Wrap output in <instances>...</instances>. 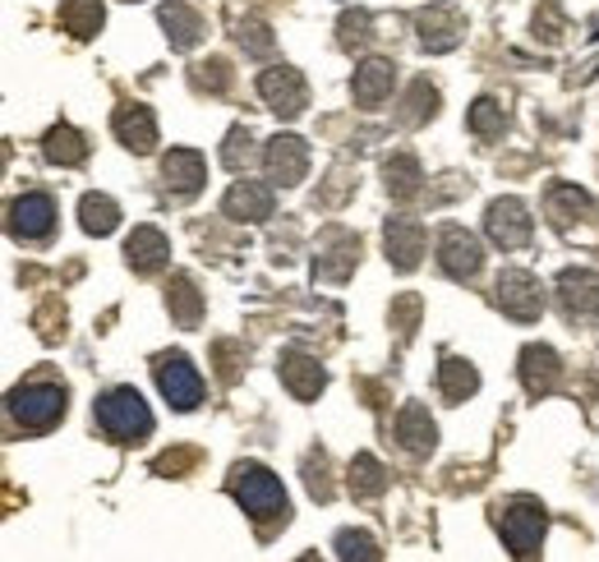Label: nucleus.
I'll list each match as a JSON object with an SVG mask.
<instances>
[{"mask_svg": "<svg viewBox=\"0 0 599 562\" xmlns=\"http://www.w3.org/2000/svg\"><path fill=\"white\" fill-rule=\"evenodd\" d=\"M227 489H231V498H235L240 507H245L258 526L286 521V489H281V480L273 475L268 466H258V461H240V466L231 470Z\"/></svg>", "mask_w": 599, "mask_h": 562, "instance_id": "obj_1", "label": "nucleus"}, {"mask_svg": "<svg viewBox=\"0 0 599 562\" xmlns=\"http://www.w3.org/2000/svg\"><path fill=\"white\" fill-rule=\"evenodd\" d=\"M93 420L111 443H143L152 434V411L135 388H111L93 401Z\"/></svg>", "mask_w": 599, "mask_h": 562, "instance_id": "obj_2", "label": "nucleus"}, {"mask_svg": "<svg viewBox=\"0 0 599 562\" xmlns=\"http://www.w3.org/2000/svg\"><path fill=\"white\" fill-rule=\"evenodd\" d=\"M544 530H549V516L535 498H512L507 507H498V535L517 558H535L544 544Z\"/></svg>", "mask_w": 599, "mask_h": 562, "instance_id": "obj_3", "label": "nucleus"}, {"mask_svg": "<svg viewBox=\"0 0 599 562\" xmlns=\"http://www.w3.org/2000/svg\"><path fill=\"white\" fill-rule=\"evenodd\" d=\"M65 388L60 383H24L10 392V415L14 424H24L33 434H47L65 420Z\"/></svg>", "mask_w": 599, "mask_h": 562, "instance_id": "obj_4", "label": "nucleus"}, {"mask_svg": "<svg viewBox=\"0 0 599 562\" xmlns=\"http://www.w3.org/2000/svg\"><path fill=\"white\" fill-rule=\"evenodd\" d=\"M152 378H158V392L166 397L171 411H194L198 401H204V378H198V369L189 365V355H181V351L158 355Z\"/></svg>", "mask_w": 599, "mask_h": 562, "instance_id": "obj_5", "label": "nucleus"}, {"mask_svg": "<svg viewBox=\"0 0 599 562\" xmlns=\"http://www.w3.org/2000/svg\"><path fill=\"white\" fill-rule=\"evenodd\" d=\"M494 300H498V309L507 313V319H517V323H535L540 313H544V290H540V282L530 277V273H521V267H507V273H498Z\"/></svg>", "mask_w": 599, "mask_h": 562, "instance_id": "obj_6", "label": "nucleus"}, {"mask_svg": "<svg viewBox=\"0 0 599 562\" xmlns=\"http://www.w3.org/2000/svg\"><path fill=\"white\" fill-rule=\"evenodd\" d=\"M484 231L498 250H526L530 236H535V217L521 198H494L489 204V217H484Z\"/></svg>", "mask_w": 599, "mask_h": 562, "instance_id": "obj_7", "label": "nucleus"}, {"mask_svg": "<svg viewBox=\"0 0 599 562\" xmlns=\"http://www.w3.org/2000/svg\"><path fill=\"white\" fill-rule=\"evenodd\" d=\"M258 98L268 102V111L291 121L309 106V83L300 70H291V65H273V70L258 74Z\"/></svg>", "mask_w": 599, "mask_h": 562, "instance_id": "obj_8", "label": "nucleus"}, {"mask_svg": "<svg viewBox=\"0 0 599 562\" xmlns=\"http://www.w3.org/2000/svg\"><path fill=\"white\" fill-rule=\"evenodd\" d=\"M56 231V204H51V194H19L14 204H10V236L14 240H47Z\"/></svg>", "mask_w": 599, "mask_h": 562, "instance_id": "obj_9", "label": "nucleus"}, {"mask_svg": "<svg viewBox=\"0 0 599 562\" xmlns=\"http://www.w3.org/2000/svg\"><path fill=\"white\" fill-rule=\"evenodd\" d=\"M480 263H484V254H480V240L471 236V231H461V227H448L438 236V267L448 273L452 282H471L475 273H480Z\"/></svg>", "mask_w": 599, "mask_h": 562, "instance_id": "obj_10", "label": "nucleus"}, {"mask_svg": "<svg viewBox=\"0 0 599 562\" xmlns=\"http://www.w3.org/2000/svg\"><path fill=\"white\" fill-rule=\"evenodd\" d=\"M355 263H360V236L332 227V231L323 236L319 259H314V277H323V282H346V277L355 273Z\"/></svg>", "mask_w": 599, "mask_h": 562, "instance_id": "obj_11", "label": "nucleus"}, {"mask_svg": "<svg viewBox=\"0 0 599 562\" xmlns=\"http://www.w3.org/2000/svg\"><path fill=\"white\" fill-rule=\"evenodd\" d=\"M383 244H388V263L396 273H415L419 259H425V227L415 217H392L383 231Z\"/></svg>", "mask_w": 599, "mask_h": 562, "instance_id": "obj_12", "label": "nucleus"}, {"mask_svg": "<svg viewBox=\"0 0 599 562\" xmlns=\"http://www.w3.org/2000/svg\"><path fill=\"white\" fill-rule=\"evenodd\" d=\"M263 167H268V175L277 185H300L304 171H309V144L296 139V134H277L268 144V152H263Z\"/></svg>", "mask_w": 599, "mask_h": 562, "instance_id": "obj_13", "label": "nucleus"}, {"mask_svg": "<svg viewBox=\"0 0 599 562\" xmlns=\"http://www.w3.org/2000/svg\"><path fill=\"white\" fill-rule=\"evenodd\" d=\"M221 213L231 221H245V227H258V221L273 217V190L258 185V180H240V185H231L227 198H221Z\"/></svg>", "mask_w": 599, "mask_h": 562, "instance_id": "obj_14", "label": "nucleus"}, {"mask_svg": "<svg viewBox=\"0 0 599 562\" xmlns=\"http://www.w3.org/2000/svg\"><path fill=\"white\" fill-rule=\"evenodd\" d=\"M162 180H166V190L171 194H198L204 190V180H208V162H204V152H194V148H171L162 157Z\"/></svg>", "mask_w": 599, "mask_h": 562, "instance_id": "obj_15", "label": "nucleus"}, {"mask_svg": "<svg viewBox=\"0 0 599 562\" xmlns=\"http://www.w3.org/2000/svg\"><path fill=\"white\" fill-rule=\"evenodd\" d=\"M277 374H281L286 392H291L296 401H314L323 392V383H327V374H323L319 359L314 355H300V351H286L277 359Z\"/></svg>", "mask_w": 599, "mask_h": 562, "instance_id": "obj_16", "label": "nucleus"}, {"mask_svg": "<svg viewBox=\"0 0 599 562\" xmlns=\"http://www.w3.org/2000/svg\"><path fill=\"white\" fill-rule=\"evenodd\" d=\"M111 129H116V139H120L129 152H152V148H158V116H152L148 106H139V102L116 106Z\"/></svg>", "mask_w": 599, "mask_h": 562, "instance_id": "obj_17", "label": "nucleus"}, {"mask_svg": "<svg viewBox=\"0 0 599 562\" xmlns=\"http://www.w3.org/2000/svg\"><path fill=\"white\" fill-rule=\"evenodd\" d=\"M558 378H563V365L549 346H526L521 351V383H526L530 397H549L553 388H558Z\"/></svg>", "mask_w": 599, "mask_h": 562, "instance_id": "obj_18", "label": "nucleus"}, {"mask_svg": "<svg viewBox=\"0 0 599 562\" xmlns=\"http://www.w3.org/2000/svg\"><path fill=\"white\" fill-rule=\"evenodd\" d=\"M392 83H396L392 60H365L360 70H355V79H350V98L360 106H383L392 98Z\"/></svg>", "mask_w": 599, "mask_h": 562, "instance_id": "obj_19", "label": "nucleus"}, {"mask_svg": "<svg viewBox=\"0 0 599 562\" xmlns=\"http://www.w3.org/2000/svg\"><path fill=\"white\" fill-rule=\"evenodd\" d=\"M461 37H465V24L452 5H434L419 14V42H425L429 51H452Z\"/></svg>", "mask_w": 599, "mask_h": 562, "instance_id": "obj_20", "label": "nucleus"}, {"mask_svg": "<svg viewBox=\"0 0 599 562\" xmlns=\"http://www.w3.org/2000/svg\"><path fill=\"white\" fill-rule=\"evenodd\" d=\"M125 259L135 273H158L171 259V240L158 231V227H135V236L125 240Z\"/></svg>", "mask_w": 599, "mask_h": 562, "instance_id": "obj_21", "label": "nucleus"}, {"mask_svg": "<svg viewBox=\"0 0 599 562\" xmlns=\"http://www.w3.org/2000/svg\"><path fill=\"white\" fill-rule=\"evenodd\" d=\"M558 300H563V313L567 319H586V313L599 309V282L590 273H563L558 277Z\"/></svg>", "mask_w": 599, "mask_h": 562, "instance_id": "obj_22", "label": "nucleus"}, {"mask_svg": "<svg viewBox=\"0 0 599 562\" xmlns=\"http://www.w3.org/2000/svg\"><path fill=\"white\" fill-rule=\"evenodd\" d=\"M396 438H402L415 457H425L434 452V443H438V429H434V420H429V406H419V401H411V406H402V415H396Z\"/></svg>", "mask_w": 599, "mask_h": 562, "instance_id": "obj_23", "label": "nucleus"}, {"mask_svg": "<svg viewBox=\"0 0 599 562\" xmlns=\"http://www.w3.org/2000/svg\"><path fill=\"white\" fill-rule=\"evenodd\" d=\"M158 19H162V28H166V37H171L175 51H189V47H198V37H204V19H198V10L181 5V0L162 5Z\"/></svg>", "mask_w": 599, "mask_h": 562, "instance_id": "obj_24", "label": "nucleus"}, {"mask_svg": "<svg viewBox=\"0 0 599 562\" xmlns=\"http://www.w3.org/2000/svg\"><path fill=\"white\" fill-rule=\"evenodd\" d=\"M166 309L181 328H198L204 323V290H198L189 277H171L166 282Z\"/></svg>", "mask_w": 599, "mask_h": 562, "instance_id": "obj_25", "label": "nucleus"}, {"mask_svg": "<svg viewBox=\"0 0 599 562\" xmlns=\"http://www.w3.org/2000/svg\"><path fill=\"white\" fill-rule=\"evenodd\" d=\"M544 213L553 217V227H572V221L590 217V198H586V190H576V185H549Z\"/></svg>", "mask_w": 599, "mask_h": 562, "instance_id": "obj_26", "label": "nucleus"}, {"mask_svg": "<svg viewBox=\"0 0 599 562\" xmlns=\"http://www.w3.org/2000/svg\"><path fill=\"white\" fill-rule=\"evenodd\" d=\"M42 152H47V162H56V167H83L88 139L70 125H56V129H47V139H42Z\"/></svg>", "mask_w": 599, "mask_h": 562, "instance_id": "obj_27", "label": "nucleus"}, {"mask_svg": "<svg viewBox=\"0 0 599 562\" xmlns=\"http://www.w3.org/2000/svg\"><path fill=\"white\" fill-rule=\"evenodd\" d=\"M438 392L452 401H465V397H475L480 392V374L465 365V359H457V355H442V365H438Z\"/></svg>", "mask_w": 599, "mask_h": 562, "instance_id": "obj_28", "label": "nucleus"}, {"mask_svg": "<svg viewBox=\"0 0 599 562\" xmlns=\"http://www.w3.org/2000/svg\"><path fill=\"white\" fill-rule=\"evenodd\" d=\"M79 227L88 236H111L120 227V208H116V198H106V194H83V204H79Z\"/></svg>", "mask_w": 599, "mask_h": 562, "instance_id": "obj_29", "label": "nucleus"}, {"mask_svg": "<svg viewBox=\"0 0 599 562\" xmlns=\"http://www.w3.org/2000/svg\"><path fill=\"white\" fill-rule=\"evenodd\" d=\"M350 493H355V498H379V493L388 489V470H383V461L379 457H355L350 461Z\"/></svg>", "mask_w": 599, "mask_h": 562, "instance_id": "obj_30", "label": "nucleus"}, {"mask_svg": "<svg viewBox=\"0 0 599 562\" xmlns=\"http://www.w3.org/2000/svg\"><path fill=\"white\" fill-rule=\"evenodd\" d=\"M383 175H388V190L396 194V198H415L419 194V162H415V152H392L388 157V167H383Z\"/></svg>", "mask_w": 599, "mask_h": 562, "instance_id": "obj_31", "label": "nucleus"}, {"mask_svg": "<svg viewBox=\"0 0 599 562\" xmlns=\"http://www.w3.org/2000/svg\"><path fill=\"white\" fill-rule=\"evenodd\" d=\"M60 24H65V33H74V37H93L102 28V0H65Z\"/></svg>", "mask_w": 599, "mask_h": 562, "instance_id": "obj_32", "label": "nucleus"}, {"mask_svg": "<svg viewBox=\"0 0 599 562\" xmlns=\"http://www.w3.org/2000/svg\"><path fill=\"white\" fill-rule=\"evenodd\" d=\"M434 111H438V93L429 88V79H415V83H411V93H406V102H402V111H396V121L415 129V125L434 121Z\"/></svg>", "mask_w": 599, "mask_h": 562, "instance_id": "obj_33", "label": "nucleus"}, {"mask_svg": "<svg viewBox=\"0 0 599 562\" xmlns=\"http://www.w3.org/2000/svg\"><path fill=\"white\" fill-rule=\"evenodd\" d=\"M503 125H507V111L494 98H480L471 106V134H480V139H498Z\"/></svg>", "mask_w": 599, "mask_h": 562, "instance_id": "obj_34", "label": "nucleus"}, {"mask_svg": "<svg viewBox=\"0 0 599 562\" xmlns=\"http://www.w3.org/2000/svg\"><path fill=\"white\" fill-rule=\"evenodd\" d=\"M221 162H227V171H235V175L245 171V167L254 162V134L235 125V129L227 134V148H221Z\"/></svg>", "mask_w": 599, "mask_h": 562, "instance_id": "obj_35", "label": "nucleus"}, {"mask_svg": "<svg viewBox=\"0 0 599 562\" xmlns=\"http://www.w3.org/2000/svg\"><path fill=\"white\" fill-rule=\"evenodd\" d=\"M194 88L198 93H227L231 88V70H227V60H204V65H194Z\"/></svg>", "mask_w": 599, "mask_h": 562, "instance_id": "obj_36", "label": "nucleus"}, {"mask_svg": "<svg viewBox=\"0 0 599 562\" xmlns=\"http://www.w3.org/2000/svg\"><path fill=\"white\" fill-rule=\"evenodd\" d=\"M337 553L342 558H383L379 544H373V535H365V530H342L337 535Z\"/></svg>", "mask_w": 599, "mask_h": 562, "instance_id": "obj_37", "label": "nucleus"}, {"mask_svg": "<svg viewBox=\"0 0 599 562\" xmlns=\"http://www.w3.org/2000/svg\"><path fill=\"white\" fill-rule=\"evenodd\" d=\"M235 42H240V47H245L250 56H273V33H268V24H240Z\"/></svg>", "mask_w": 599, "mask_h": 562, "instance_id": "obj_38", "label": "nucleus"}, {"mask_svg": "<svg viewBox=\"0 0 599 562\" xmlns=\"http://www.w3.org/2000/svg\"><path fill=\"white\" fill-rule=\"evenodd\" d=\"M309 493H314V498H332V484L323 480V461L309 466Z\"/></svg>", "mask_w": 599, "mask_h": 562, "instance_id": "obj_39", "label": "nucleus"}, {"mask_svg": "<svg viewBox=\"0 0 599 562\" xmlns=\"http://www.w3.org/2000/svg\"><path fill=\"white\" fill-rule=\"evenodd\" d=\"M198 461V452H181V457H162L158 461V475H171V470H185V466H194Z\"/></svg>", "mask_w": 599, "mask_h": 562, "instance_id": "obj_40", "label": "nucleus"}]
</instances>
